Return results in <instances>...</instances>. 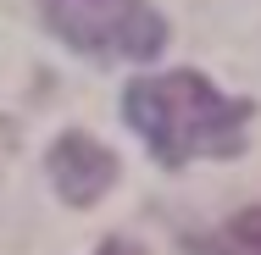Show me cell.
Returning <instances> with one entry per match:
<instances>
[{
	"instance_id": "cell-3",
	"label": "cell",
	"mask_w": 261,
	"mask_h": 255,
	"mask_svg": "<svg viewBox=\"0 0 261 255\" xmlns=\"http://www.w3.org/2000/svg\"><path fill=\"white\" fill-rule=\"evenodd\" d=\"M50 183L56 194L67 205H95L117 183V155L106 150V145H95L89 133H61L50 145Z\"/></svg>"
},
{
	"instance_id": "cell-4",
	"label": "cell",
	"mask_w": 261,
	"mask_h": 255,
	"mask_svg": "<svg viewBox=\"0 0 261 255\" xmlns=\"http://www.w3.org/2000/svg\"><path fill=\"white\" fill-rule=\"evenodd\" d=\"M184 255H261V205L228 216L222 228L184 239Z\"/></svg>"
},
{
	"instance_id": "cell-2",
	"label": "cell",
	"mask_w": 261,
	"mask_h": 255,
	"mask_svg": "<svg viewBox=\"0 0 261 255\" xmlns=\"http://www.w3.org/2000/svg\"><path fill=\"white\" fill-rule=\"evenodd\" d=\"M45 28L84 55L150 61L167 45V22L150 0H39Z\"/></svg>"
},
{
	"instance_id": "cell-5",
	"label": "cell",
	"mask_w": 261,
	"mask_h": 255,
	"mask_svg": "<svg viewBox=\"0 0 261 255\" xmlns=\"http://www.w3.org/2000/svg\"><path fill=\"white\" fill-rule=\"evenodd\" d=\"M95 255H145V250H139L134 239H106V244H100Z\"/></svg>"
},
{
	"instance_id": "cell-1",
	"label": "cell",
	"mask_w": 261,
	"mask_h": 255,
	"mask_svg": "<svg viewBox=\"0 0 261 255\" xmlns=\"http://www.w3.org/2000/svg\"><path fill=\"white\" fill-rule=\"evenodd\" d=\"M122 117L145 133L161 166H189L200 155H233L245 145L250 100L217 95L200 72H161L128 89Z\"/></svg>"
}]
</instances>
